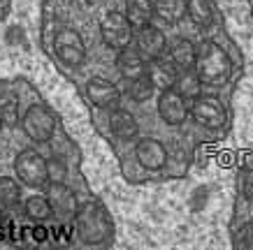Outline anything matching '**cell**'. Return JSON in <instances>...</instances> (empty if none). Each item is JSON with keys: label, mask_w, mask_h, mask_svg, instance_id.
Wrapping results in <instances>:
<instances>
[{"label": "cell", "mask_w": 253, "mask_h": 250, "mask_svg": "<svg viewBox=\"0 0 253 250\" xmlns=\"http://www.w3.org/2000/svg\"><path fill=\"white\" fill-rule=\"evenodd\" d=\"M116 68H119L123 79H135V76L146 74L149 61L139 53L137 46H126V49H121L119 56H116Z\"/></svg>", "instance_id": "cell-14"}, {"label": "cell", "mask_w": 253, "mask_h": 250, "mask_svg": "<svg viewBox=\"0 0 253 250\" xmlns=\"http://www.w3.org/2000/svg\"><path fill=\"white\" fill-rule=\"evenodd\" d=\"M21 202V185L9 179V176H0V204L5 206H16Z\"/></svg>", "instance_id": "cell-24"}, {"label": "cell", "mask_w": 253, "mask_h": 250, "mask_svg": "<svg viewBox=\"0 0 253 250\" xmlns=\"http://www.w3.org/2000/svg\"><path fill=\"white\" fill-rule=\"evenodd\" d=\"M2 209H5V206H2V204H0V220H2Z\"/></svg>", "instance_id": "cell-29"}, {"label": "cell", "mask_w": 253, "mask_h": 250, "mask_svg": "<svg viewBox=\"0 0 253 250\" xmlns=\"http://www.w3.org/2000/svg\"><path fill=\"white\" fill-rule=\"evenodd\" d=\"M195 72H198L202 86L221 88L230 81L232 63L230 56L225 53L221 44H216L214 39H205L198 46V61H195Z\"/></svg>", "instance_id": "cell-1"}, {"label": "cell", "mask_w": 253, "mask_h": 250, "mask_svg": "<svg viewBox=\"0 0 253 250\" xmlns=\"http://www.w3.org/2000/svg\"><path fill=\"white\" fill-rule=\"evenodd\" d=\"M0 130H2V121H0Z\"/></svg>", "instance_id": "cell-30"}, {"label": "cell", "mask_w": 253, "mask_h": 250, "mask_svg": "<svg viewBox=\"0 0 253 250\" xmlns=\"http://www.w3.org/2000/svg\"><path fill=\"white\" fill-rule=\"evenodd\" d=\"M0 121L7 128H14L21 121V111H19V98L14 93H2L0 95Z\"/></svg>", "instance_id": "cell-23"}, {"label": "cell", "mask_w": 253, "mask_h": 250, "mask_svg": "<svg viewBox=\"0 0 253 250\" xmlns=\"http://www.w3.org/2000/svg\"><path fill=\"white\" fill-rule=\"evenodd\" d=\"M186 16L198 28H209L214 23V7L211 0H186Z\"/></svg>", "instance_id": "cell-18"}, {"label": "cell", "mask_w": 253, "mask_h": 250, "mask_svg": "<svg viewBox=\"0 0 253 250\" xmlns=\"http://www.w3.org/2000/svg\"><path fill=\"white\" fill-rule=\"evenodd\" d=\"M188 111H191V118L202 128L209 130H218L225 125L228 121V114H225V107L216 95H202L200 93L195 100H191L188 105Z\"/></svg>", "instance_id": "cell-6"}, {"label": "cell", "mask_w": 253, "mask_h": 250, "mask_svg": "<svg viewBox=\"0 0 253 250\" xmlns=\"http://www.w3.org/2000/svg\"><path fill=\"white\" fill-rule=\"evenodd\" d=\"M44 229H42V227H38V229H35V241H44Z\"/></svg>", "instance_id": "cell-28"}, {"label": "cell", "mask_w": 253, "mask_h": 250, "mask_svg": "<svg viewBox=\"0 0 253 250\" xmlns=\"http://www.w3.org/2000/svg\"><path fill=\"white\" fill-rule=\"evenodd\" d=\"M179 72L181 70L176 68L169 56H158L154 61H149V68H146V74L151 76V81L158 91H168V88H174L176 79H179Z\"/></svg>", "instance_id": "cell-13"}, {"label": "cell", "mask_w": 253, "mask_h": 250, "mask_svg": "<svg viewBox=\"0 0 253 250\" xmlns=\"http://www.w3.org/2000/svg\"><path fill=\"white\" fill-rule=\"evenodd\" d=\"M154 91H156V86L149 74L135 76V79H126V93H128V98L135 100V102H146V100L154 95Z\"/></svg>", "instance_id": "cell-21"}, {"label": "cell", "mask_w": 253, "mask_h": 250, "mask_svg": "<svg viewBox=\"0 0 253 250\" xmlns=\"http://www.w3.org/2000/svg\"><path fill=\"white\" fill-rule=\"evenodd\" d=\"M54 53L68 68H79L86 61V44L75 28H58L54 35Z\"/></svg>", "instance_id": "cell-7"}, {"label": "cell", "mask_w": 253, "mask_h": 250, "mask_svg": "<svg viewBox=\"0 0 253 250\" xmlns=\"http://www.w3.org/2000/svg\"><path fill=\"white\" fill-rule=\"evenodd\" d=\"M135 46L139 49V53L144 56L146 61H154L158 56L165 53L168 49V37H165V33L161 28H156V26H142L137 28L135 33Z\"/></svg>", "instance_id": "cell-10"}, {"label": "cell", "mask_w": 253, "mask_h": 250, "mask_svg": "<svg viewBox=\"0 0 253 250\" xmlns=\"http://www.w3.org/2000/svg\"><path fill=\"white\" fill-rule=\"evenodd\" d=\"M109 130L114 132V137L123 139V142H130L135 139L139 132L137 118L128 111V109H121V107H114L109 111Z\"/></svg>", "instance_id": "cell-15"}, {"label": "cell", "mask_w": 253, "mask_h": 250, "mask_svg": "<svg viewBox=\"0 0 253 250\" xmlns=\"http://www.w3.org/2000/svg\"><path fill=\"white\" fill-rule=\"evenodd\" d=\"M174 88L181 93L186 100L198 98L200 93H202V81H200L195 68L193 70H181V72H179V79H176V83H174Z\"/></svg>", "instance_id": "cell-22"}, {"label": "cell", "mask_w": 253, "mask_h": 250, "mask_svg": "<svg viewBox=\"0 0 253 250\" xmlns=\"http://www.w3.org/2000/svg\"><path fill=\"white\" fill-rule=\"evenodd\" d=\"M77 234L86 246H102L114 236V222L100 202H86L75 215Z\"/></svg>", "instance_id": "cell-2"}, {"label": "cell", "mask_w": 253, "mask_h": 250, "mask_svg": "<svg viewBox=\"0 0 253 250\" xmlns=\"http://www.w3.org/2000/svg\"><path fill=\"white\" fill-rule=\"evenodd\" d=\"M23 213L31 220H35V222H44V220L54 218V211H51V204H49L46 195H33V197H28L26 204H23Z\"/></svg>", "instance_id": "cell-20"}, {"label": "cell", "mask_w": 253, "mask_h": 250, "mask_svg": "<svg viewBox=\"0 0 253 250\" xmlns=\"http://www.w3.org/2000/svg\"><path fill=\"white\" fill-rule=\"evenodd\" d=\"M21 130L35 144H46L51 142V137L56 132V116L51 114V109L44 105H33L26 109V114L21 118Z\"/></svg>", "instance_id": "cell-4"}, {"label": "cell", "mask_w": 253, "mask_h": 250, "mask_svg": "<svg viewBox=\"0 0 253 250\" xmlns=\"http://www.w3.org/2000/svg\"><path fill=\"white\" fill-rule=\"evenodd\" d=\"M46 199H49V204H51L54 218L75 220V215H77V211H79V202H77V195L65 185V181L49 183V185H46Z\"/></svg>", "instance_id": "cell-8"}, {"label": "cell", "mask_w": 253, "mask_h": 250, "mask_svg": "<svg viewBox=\"0 0 253 250\" xmlns=\"http://www.w3.org/2000/svg\"><path fill=\"white\" fill-rule=\"evenodd\" d=\"M14 172L16 179L28 185V188H42L49 183V174H46V160L40 155L38 151H21L14 158Z\"/></svg>", "instance_id": "cell-5"}, {"label": "cell", "mask_w": 253, "mask_h": 250, "mask_svg": "<svg viewBox=\"0 0 253 250\" xmlns=\"http://www.w3.org/2000/svg\"><path fill=\"white\" fill-rule=\"evenodd\" d=\"M242 195L253 204V169H246L242 174Z\"/></svg>", "instance_id": "cell-27"}, {"label": "cell", "mask_w": 253, "mask_h": 250, "mask_svg": "<svg viewBox=\"0 0 253 250\" xmlns=\"http://www.w3.org/2000/svg\"><path fill=\"white\" fill-rule=\"evenodd\" d=\"M100 37L102 42L109 46V49H114V51H121L126 46L132 44V39H135V26L130 23V19L121 12H107V14L102 16V21H100Z\"/></svg>", "instance_id": "cell-3"}, {"label": "cell", "mask_w": 253, "mask_h": 250, "mask_svg": "<svg viewBox=\"0 0 253 250\" xmlns=\"http://www.w3.org/2000/svg\"><path fill=\"white\" fill-rule=\"evenodd\" d=\"M86 95L91 100L95 107L100 109H114L119 105V100H121V91H119V86L107 79H100V76H93L88 79L86 83Z\"/></svg>", "instance_id": "cell-12"}, {"label": "cell", "mask_w": 253, "mask_h": 250, "mask_svg": "<svg viewBox=\"0 0 253 250\" xmlns=\"http://www.w3.org/2000/svg\"><path fill=\"white\" fill-rule=\"evenodd\" d=\"M126 16L130 19L135 31L142 26H149L151 19L156 16L154 0H126Z\"/></svg>", "instance_id": "cell-17"}, {"label": "cell", "mask_w": 253, "mask_h": 250, "mask_svg": "<svg viewBox=\"0 0 253 250\" xmlns=\"http://www.w3.org/2000/svg\"><path fill=\"white\" fill-rule=\"evenodd\" d=\"M168 56L172 58V63L179 70H193L195 68V61H198V46L193 44L191 39L179 37L169 44Z\"/></svg>", "instance_id": "cell-16"}, {"label": "cell", "mask_w": 253, "mask_h": 250, "mask_svg": "<svg viewBox=\"0 0 253 250\" xmlns=\"http://www.w3.org/2000/svg\"><path fill=\"white\" fill-rule=\"evenodd\" d=\"M232 246L237 250H253V222H246V225H242V227L235 232V236H232Z\"/></svg>", "instance_id": "cell-26"}, {"label": "cell", "mask_w": 253, "mask_h": 250, "mask_svg": "<svg viewBox=\"0 0 253 250\" xmlns=\"http://www.w3.org/2000/svg\"><path fill=\"white\" fill-rule=\"evenodd\" d=\"M46 174H49V183H61L68 179V165L58 155L49 158L46 160Z\"/></svg>", "instance_id": "cell-25"}, {"label": "cell", "mask_w": 253, "mask_h": 250, "mask_svg": "<svg viewBox=\"0 0 253 250\" xmlns=\"http://www.w3.org/2000/svg\"><path fill=\"white\" fill-rule=\"evenodd\" d=\"M135 158L146 172H161L163 167L168 165V151L165 146L158 142V139H139L137 146H135Z\"/></svg>", "instance_id": "cell-11"}, {"label": "cell", "mask_w": 253, "mask_h": 250, "mask_svg": "<svg viewBox=\"0 0 253 250\" xmlns=\"http://www.w3.org/2000/svg\"><path fill=\"white\" fill-rule=\"evenodd\" d=\"M154 9L165 23H179L186 16V0H154Z\"/></svg>", "instance_id": "cell-19"}, {"label": "cell", "mask_w": 253, "mask_h": 250, "mask_svg": "<svg viewBox=\"0 0 253 250\" xmlns=\"http://www.w3.org/2000/svg\"><path fill=\"white\" fill-rule=\"evenodd\" d=\"M188 100L176 91V88H168V91H161V98H158V116L168 125H181V123L188 118Z\"/></svg>", "instance_id": "cell-9"}]
</instances>
